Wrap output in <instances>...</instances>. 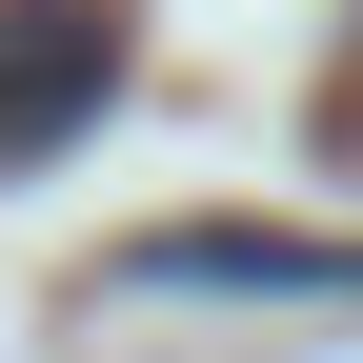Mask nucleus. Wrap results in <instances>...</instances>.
Wrapping results in <instances>:
<instances>
[{
    "label": "nucleus",
    "mask_w": 363,
    "mask_h": 363,
    "mask_svg": "<svg viewBox=\"0 0 363 363\" xmlns=\"http://www.w3.org/2000/svg\"><path fill=\"white\" fill-rule=\"evenodd\" d=\"M121 61H142V0H0V182L61 162L121 101Z\"/></svg>",
    "instance_id": "f257e3e1"
},
{
    "label": "nucleus",
    "mask_w": 363,
    "mask_h": 363,
    "mask_svg": "<svg viewBox=\"0 0 363 363\" xmlns=\"http://www.w3.org/2000/svg\"><path fill=\"white\" fill-rule=\"evenodd\" d=\"M142 303H363V242H283V222H162L121 242Z\"/></svg>",
    "instance_id": "f03ea898"
}]
</instances>
